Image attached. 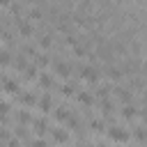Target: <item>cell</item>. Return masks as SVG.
Instances as JSON below:
<instances>
[{"instance_id":"obj_1","label":"cell","mask_w":147,"mask_h":147,"mask_svg":"<svg viewBox=\"0 0 147 147\" xmlns=\"http://www.w3.org/2000/svg\"><path fill=\"white\" fill-rule=\"evenodd\" d=\"M80 76H83L87 83H96V80H99V67H94V64L80 67Z\"/></svg>"},{"instance_id":"obj_2","label":"cell","mask_w":147,"mask_h":147,"mask_svg":"<svg viewBox=\"0 0 147 147\" xmlns=\"http://www.w3.org/2000/svg\"><path fill=\"white\" fill-rule=\"evenodd\" d=\"M108 136H110V140H115V142H126V140H129V131H124L122 126H110V129H108Z\"/></svg>"},{"instance_id":"obj_3","label":"cell","mask_w":147,"mask_h":147,"mask_svg":"<svg viewBox=\"0 0 147 147\" xmlns=\"http://www.w3.org/2000/svg\"><path fill=\"white\" fill-rule=\"evenodd\" d=\"M53 67H55V74H57V76H62V78H69V76L74 74V67H71V64H67V62H60V60H57Z\"/></svg>"},{"instance_id":"obj_4","label":"cell","mask_w":147,"mask_h":147,"mask_svg":"<svg viewBox=\"0 0 147 147\" xmlns=\"http://www.w3.org/2000/svg\"><path fill=\"white\" fill-rule=\"evenodd\" d=\"M18 32H21L23 37H32V34H34V28H32V23H30V21L18 18Z\"/></svg>"},{"instance_id":"obj_5","label":"cell","mask_w":147,"mask_h":147,"mask_svg":"<svg viewBox=\"0 0 147 147\" xmlns=\"http://www.w3.org/2000/svg\"><path fill=\"white\" fill-rule=\"evenodd\" d=\"M78 101H80L85 108H92L94 96H92V92H87V90H78Z\"/></svg>"},{"instance_id":"obj_6","label":"cell","mask_w":147,"mask_h":147,"mask_svg":"<svg viewBox=\"0 0 147 147\" xmlns=\"http://www.w3.org/2000/svg\"><path fill=\"white\" fill-rule=\"evenodd\" d=\"M113 92L117 94V99H119L122 103H131V99H133V94H131V90H124V87H115Z\"/></svg>"},{"instance_id":"obj_7","label":"cell","mask_w":147,"mask_h":147,"mask_svg":"<svg viewBox=\"0 0 147 147\" xmlns=\"http://www.w3.org/2000/svg\"><path fill=\"white\" fill-rule=\"evenodd\" d=\"M18 99H21V103H25V106H37V94H34V92H21Z\"/></svg>"},{"instance_id":"obj_8","label":"cell","mask_w":147,"mask_h":147,"mask_svg":"<svg viewBox=\"0 0 147 147\" xmlns=\"http://www.w3.org/2000/svg\"><path fill=\"white\" fill-rule=\"evenodd\" d=\"M37 78H39V85H41L44 90H51V87L55 85V80H53V76H51V74H39Z\"/></svg>"},{"instance_id":"obj_9","label":"cell","mask_w":147,"mask_h":147,"mask_svg":"<svg viewBox=\"0 0 147 147\" xmlns=\"http://www.w3.org/2000/svg\"><path fill=\"white\" fill-rule=\"evenodd\" d=\"M32 126H34V131H37L39 136H44L46 129H48V122H46V117H37V119L32 122Z\"/></svg>"},{"instance_id":"obj_10","label":"cell","mask_w":147,"mask_h":147,"mask_svg":"<svg viewBox=\"0 0 147 147\" xmlns=\"http://www.w3.org/2000/svg\"><path fill=\"white\" fill-rule=\"evenodd\" d=\"M106 76H108L113 83H117V80L122 78V71H119L117 67H110V64H108V67H106Z\"/></svg>"},{"instance_id":"obj_11","label":"cell","mask_w":147,"mask_h":147,"mask_svg":"<svg viewBox=\"0 0 147 147\" xmlns=\"http://www.w3.org/2000/svg\"><path fill=\"white\" fill-rule=\"evenodd\" d=\"M136 110H138V108H136L133 103H124V106H122V117L133 119V117H136Z\"/></svg>"},{"instance_id":"obj_12","label":"cell","mask_w":147,"mask_h":147,"mask_svg":"<svg viewBox=\"0 0 147 147\" xmlns=\"http://www.w3.org/2000/svg\"><path fill=\"white\" fill-rule=\"evenodd\" d=\"M39 108H41L44 113H48V110L53 108V99H51V94H44V96L39 99Z\"/></svg>"},{"instance_id":"obj_13","label":"cell","mask_w":147,"mask_h":147,"mask_svg":"<svg viewBox=\"0 0 147 147\" xmlns=\"http://www.w3.org/2000/svg\"><path fill=\"white\" fill-rule=\"evenodd\" d=\"M51 136H53V140H55V142H67V140H69V133H67V131H62V129H53V133H51Z\"/></svg>"},{"instance_id":"obj_14","label":"cell","mask_w":147,"mask_h":147,"mask_svg":"<svg viewBox=\"0 0 147 147\" xmlns=\"http://www.w3.org/2000/svg\"><path fill=\"white\" fill-rule=\"evenodd\" d=\"M11 64H14V69H18V71H23L28 64H25V57H23V53H18L16 57H11Z\"/></svg>"},{"instance_id":"obj_15","label":"cell","mask_w":147,"mask_h":147,"mask_svg":"<svg viewBox=\"0 0 147 147\" xmlns=\"http://www.w3.org/2000/svg\"><path fill=\"white\" fill-rule=\"evenodd\" d=\"M2 90H7V92H21V90H18V83L11 80V78H5V80H2Z\"/></svg>"},{"instance_id":"obj_16","label":"cell","mask_w":147,"mask_h":147,"mask_svg":"<svg viewBox=\"0 0 147 147\" xmlns=\"http://www.w3.org/2000/svg\"><path fill=\"white\" fill-rule=\"evenodd\" d=\"M71 117V113L64 108V106H60L57 110H55V119H60V122H64V119H69Z\"/></svg>"},{"instance_id":"obj_17","label":"cell","mask_w":147,"mask_h":147,"mask_svg":"<svg viewBox=\"0 0 147 147\" xmlns=\"http://www.w3.org/2000/svg\"><path fill=\"white\" fill-rule=\"evenodd\" d=\"M133 136H136L138 142H147V129H145V126H138V129L133 131Z\"/></svg>"},{"instance_id":"obj_18","label":"cell","mask_w":147,"mask_h":147,"mask_svg":"<svg viewBox=\"0 0 147 147\" xmlns=\"http://www.w3.org/2000/svg\"><path fill=\"white\" fill-rule=\"evenodd\" d=\"M108 94H110V87H108V85H101V87H96V96H99L101 101H106V99H108Z\"/></svg>"},{"instance_id":"obj_19","label":"cell","mask_w":147,"mask_h":147,"mask_svg":"<svg viewBox=\"0 0 147 147\" xmlns=\"http://www.w3.org/2000/svg\"><path fill=\"white\" fill-rule=\"evenodd\" d=\"M39 46H41V48H51V46H53L51 34H41V37H39Z\"/></svg>"},{"instance_id":"obj_20","label":"cell","mask_w":147,"mask_h":147,"mask_svg":"<svg viewBox=\"0 0 147 147\" xmlns=\"http://www.w3.org/2000/svg\"><path fill=\"white\" fill-rule=\"evenodd\" d=\"M90 129H92L94 133H101V131H103V122H101V119H90Z\"/></svg>"},{"instance_id":"obj_21","label":"cell","mask_w":147,"mask_h":147,"mask_svg":"<svg viewBox=\"0 0 147 147\" xmlns=\"http://www.w3.org/2000/svg\"><path fill=\"white\" fill-rule=\"evenodd\" d=\"M11 62V55H9V51H0V67H5V64H9Z\"/></svg>"},{"instance_id":"obj_22","label":"cell","mask_w":147,"mask_h":147,"mask_svg":"<svg viewBox=\"0 0 147 147\" xmlns=\"http://www.w3.org/2000/svg\"><path fill=\"white\" fill-rule=\"evenodd\" d=\"M23 71H25V78H30V80H32V78H37V76H39V71H37V67H25V69H23Z\"/></svg>"},{"instance_id":"obj_23","label":"cell","mask_w":147,"mask_h":147,"mask_svg":"<svg viewBox=\"0 0 147 147\" xmlns=\"http://www.w3.org/2000/svg\"><path fill=\"white\" fill-rule=\"evenodd\" d=\"M34 62H37V64H39V67H46V64H51V60H48V57H46V55H44V53H41V55H39V53H37V57H34Z\"/></svg>"},{"instance_id":"obj_24","label":"cell","mask_w":147,"mask_h":147,"mask_svg":"<svg viewBox=\"0 0 147 147\" xmlns=\"http://www.w3.org/2000/svg\"><path fill=\"white\" fill-rule=\"evenodd\" d=\"M9 9H11V14H14V16H21V14H23V7H21L18 2H11V5H9Z\"/></svg>"},{"instance_id":"obj_25","label":"cell","mask_w":147,"mask_h":147,"mask_svg":"<svg viewBox=\"0 0 147 147\" xmlns=\"http://www.w3.org/2000/svg\"><path fill=\"white\" fill-rule=\"evenodd\" d=\"M23 55H30V57H37V48H34V46H30V44H28V46H23Z\"/></svg>"},{"instance_id":"obj_26","label":"cell","mask_w":147,"mask_h":147,"mask_svg":"<svg viewBox=\"0 0 147 147\" xmlns=\"http://www.w3.org/2000/svg\"><path fill=\"white\" fill-rule=\"evenodd\" d=\"M74 55H76V57H85V55H87L85 46H78V44H76V46H74Z\"/></svg>"},{"instance_id":"obj_27","label":"cell","mask_w":147,"mask_h":147,"mask_svg":"<svg viewBox=\"0 0 147 147\" xmlns=\"http://www.w3.org/2000/svg\"><path fill=\"white\" fill-rule=\"evenodd\" d=\"M16 140H28V131H25V126H18V129H16Z\"/></svg>"},{"instance_id":"obj_28","label":"cell","mask_w":147,"mask_h":147,"mask_svg":"<svg viewBox=\"0 0 147 147\" xmlns=\"http://www.w3.org/2000/svg\"><path fill=\"white\" fill-rule=\"evenodd\" d=\"M18 122H21V124H28V122H30V113H28V110H21V113H18Z\"/></svg>"},{"instance_id":"obj_29","label":"cell","mask_w":147,"mask_h":147,"mask_svg":"<svg viewBox=\"0 0 147 147\" xmlns=\"http://www.w3.org/2000/svg\"><path fill=\"white\" fill-rule=\"evenodd\" d=\"M7 113H9V103L7 101H0V119L7 117Z\"/></svg>"},{"instance_id":"obj_30","label":"cell","mask_w":147,"mask_h":147,"mask_svg":"<svg viewBox=\"0 0 147 147\" xmlns=\"http://www.w3.org/2000/svg\"><path fill=\"white\" fill-rule=\"evenodd\" d=\"M41 18V9H30V21H39Z\"/></svg>"},{"instance_id":"obj_31","label":"cell","mask_w":147,"mask_h":147,"mask_svg":"<svg viewBox=\"0 0 147 147\" xmlns=\"http://www.w3.org/2000/svg\"><path fill=\"white\" fill-rule=\"evenodd\" d=\"M5 140H9V131L5 126H0V142H5Z\"/></svg>"},{"instance_id":"obj_32","label":"cell","mask_w":147,"mask_h":147,"mask_svg":"<svg viewBox=\"0 0 147 147\" xmlns=\"http://www.w3.org/2000/svg\"><path fill=\"white\" fill-rule=\"evenodd\" d=\"M30 147H48V145H46V140H41V138H39V140H32V142H30Z\"/></svg>"},{"instance_id":"obj_33","label":"cell","mask_w":147,"mask_h":147,"mask_svg":"<svg viewBox=\"0 0 147 147\" xmlns=\"http://www.w3.org/2000/svg\"><path fill=\"white\" fill-rule=\"evenodd\" d=\"M9 147H21V145H18V140H16V138H9Z\"/></svg>"},{"instance_id":"obj_34","label":"cell","mask_w":147,"mask_h":147,"mask_svg":"<svg viewBox=\"0 0 147 147\" xmlns=\"http://www.w3.org/2000/svg\"><path fill=\"white\" fill-rule=\"evenodd\" d=\"M140 117L147 122V106H142V110H140Z\"/></svg>"},{"instance_id":"obj_35","label":"cell","mask_w":147,"mask_h":147,"mask_svg":"<svg viewBox=\"0 0 147 147\" xmlns=\"http://www.w3.org/2000/svg\"><path fill=\"white\" fill-rule=\"evenodd\" d=\"M0 5H2V7H9V5H11V0H0Z\"/></svg>"},{"instance_id":"obj_36","label":"cell","mask_w":147,"mask_h":147,"mask_svg":"<svg viewBox=\"0 0 147 147\" xmlns=\"http://www.w3.org/2000/svg\"><path fill=\"white\" fill-rule=\"evenodd\" d=\"M96 147H108V145H96Z\"/></svg>"},{"instance_id":"obj_37","label":"cell","mask_w":147,"mask_h":147,"mask_svg":"<svg viewBox=\"0 0 147 147\" xmlns=\"http://www.w3.org/2000/svg\"><path fill=\"white\" fill-rule=\"evenodd\" d=\"M0 147H5V145H2V142H0Z\"/></svg>"}]
</instances>
